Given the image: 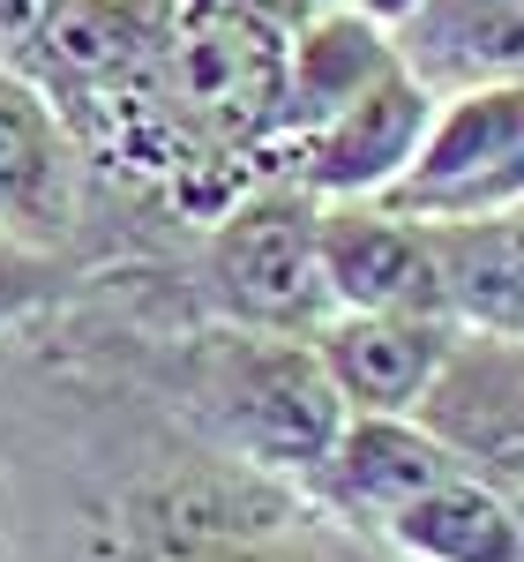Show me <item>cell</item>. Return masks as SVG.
I'll return each instance as SVG.
<instances>
[{
    "label": "cell",
    "mask_w": 524,
    "mask_h": 562,
    "mask_svg": "<svg viewBox=\"0 0 524 562\" xmlns=\"http://www.w3.org/2000/svg\"><path fill=\"white\" fill-rule=\"evenodd\" d=\"M90 562H383L375 540L322 518L300 487L210 450L180 420V450L135 473L90 540Z\"/></svg>",
    "instance_id": "obj_1"
},
{
    "label": "cell",
    "mask_w": 524,
    "mask_h": 562,
    "mask_svg": "<svg viewBox=\"0 0 524 562\" xmlns=\"http://www.w3.org/2000/svg\"><path fill=\"white\" fill-rule=\"evenodd\" d=\"M173 413L210 450L285 480V487H300L322 465L330 435L345 420V405L322 383L307 338H262V330H225V323H210L203 338L180 346Z\"/></svg>",
    "instance_id": "obj_2"
},
{
    "label": "cell",
    "mask_w": 524,
    "mask_h": 562,
    "mask_svg": "<svg viewBox=\"0 0 524 562\" xmlns=\"http://www.w3.org/2000/svg\"><path fill=\"white\" fill-rule=\"evenodd\" d=\"M315 195L293 180H248L232 203L210 211L203 248H195V293L225 330H262V338H307L330 301L315 270Z\"/></svg>",
    "instance_id": "obj_3"
},
{
    "label": "cell",
    "mask_w": 524,
    "mask_h": 562,
    "mask_svg": "<svg viewBox=\"0 0 524 562\" xmlns=\"http://www.w3.org/2000/svg\"><path fill=\"white\" fill-rule=\"evenodd\" d=\"M166 23H173V0H38L23 38L8 45V68H23L53 98L76 150L90 158V143L143 90Z\"/></svg>",
    "instance_id": "obj_4"
},
{
    "label": "cell",
    "mask_w": 524,
    "mask_h": 562,
    "mask_svg": "<svg viewBox=\"0 0 524 562\" xmlns=\"http://www.w3.org/2000/svg\"><path fill=\"white\" fill-rule=\"evenodd\" d=\"M375 203L412 217V225L517 211L524 203V83L435 98L405 173Z\"/></svg>",
    "instance_id": "obj_5"
},
{
    "label": "cell",
    "mask_w": 524,
    "mask_h": 562,
    "mask_svg": "<svg viewBox=\"0 0 524 562\" xmlns=\"http://www.w3.org/2000/svg\"><path fill=\"white\" fill-rule=\"evenodd\" d=\"M412 428L435 442L449 465L494 480L502 495L524 487V352L517 338L457 330L435 360L428 390L412 397Z\"/></svg>",
    "instance_id": "obj_6"
},
{
    "label": "cell",
    "mask_w": 524,
    "mask_h": 562,
    "mask_svg": "<svg viewBox=\"0 0 524 562\" xmlns=\"http://www.w3.org/2000/svg\"><path fill=\"white\" fill-rule=\"evenodd\" d=\"M428 105H435V98L390 68L383 83H367L345 113H330L322 128L277 143V150L262 158V180H293L315 203H375V195L405 173L412 143L428 128Z\"/></svg>",
    "instance_id": "obj_7"
},
{
    "label": "cell",
    "mask_w": 524,
    "mask_h": 562,
    "mask_svg": "<svg viewBox=\"0 0 524 562\" xmlns=\"http://www.w3.org/2000/svg\"><path fill=\"white\" fill-rule=\"evenodd\" d=\"M83 150L68 121L53 113L23 68L0 60V233L15 240H38V248H68V225H76V180H83Z\"/></svg>",
    "instance_id": "obj_8"
},
{
    "label": "cell",
    "mask_w": 524,
    "mask_h": 562,
    "mask_svg": "<svg viewBox=\"0 0 524 562\" xmlns=\"http://www.w3.org/2000/svg\"><path fill=\"white\" fill-rule=\"evenodd\" d=\"M442 315H397V307H338L307 330V352L322 368V383L338 390L345 413H412V397L428 390L435 360L449 352Z\"/></svg>",
    "instance_id": "obj_9"
},
{
    "label": "cell",
    "mask_w": 524,
    "mask_h": 562,
    "mask_svg": "<svg viewBox=\"0 0 524 562\" xmlns=\"http://www.w3.org/2000/svg\"><path fill=\"white\" fill-rule=\"evenodd\" d=\"M383 38L397 76L428 98L494 90L524 76V0H412Z\"/></svg>",
    "instance_id": "obj_10"
},
{
    "label": "cell",
    "mask_w": 524,
    "mask_h": 562,
    "mask_svg": "<svg viewBox=\"0 0 524 562\" xmlns=\"http://www.w3.org/2000/svg\"><path fill=\"white\" fill-rule=\"evenodd\" d=\"M428 240V301L449 330L524 338V217H442L420 225Z\"/></svg>",
    "instance_id": "obj_11"
},
{
    "label": "cell",
    "mask_w": 524,
    "mask_h": 562,
    "mask_svg": "<svg viewBox=\"0 0 524 562\" xmlns=\"http://www.w3.org/2000/svg\"><path fill=\"white\" fill-rule=\"evenodd\" d=\"M315 270L322 301L338 307H397V315H435L428 301V240L412 217L383 203H322L315 211Z\"/></svg>",
    "instance_id": "obj_12"
},
{
    "label": "cell",
    "mask_w": 524,
    "mask_h": 562,
    "mask_svg": "<svg viewBox=\"0 0 524 562\" xmlns=\"http://www.w3.org/2000/svg\"><path fill=\"white\" fill-rule=\"evenodd\" d=\"M375 548L397 562H524V510L494 480L449 465L375 525Z\"/></svg>",
    "instance_id": "obj_13"
},
{
    "label": "cell",
    "mask_w": 524,
    "mask_h": 562,
    "mask_svg": "<svg viewBox=\"0 0 524 562\" xmlns=\"http://www.w3.org/2000/svg\"><path fill=\"white\" fill-rule=\"evenodd\" d=\"M397 60L390 38L375 23H360L345 8H307L293 53H285V83H277V121H270V150L293 143V135L322 128L330 113H345L367 83H383Z\"/></svg>",
    "instance_id": "obj_14"
},
{
    "label": "cell",
    "mask_w": 524,
    "mask_h": 562,
    "mask_svg": "<svg viewBox=\"0 0 524 562\" xmlns=\"http://www.w3.org/2000/svg\"><path fill=\"white\" fill-rule=\"evenodd\" d=\"M68 293H76V256L0 233V338L23 330V323H38V315H53Z\"/></svg>",
    "instance_id": "obj_15"
},
{
    "label": "cell",
    "mask_w": 524,
    "mask_h": 562,
    "mask_svg": "<svg viewBox=\"0 0 524 562\" xmlns=\"http://www.w3.org/2000/svg\"><path fill=\"white\" fill-rule=\"evenodd\" d=\"M307 8H345V15H360V23L390 31V23L405 15V8H412V0H307Z\"/></svg>",
    "instance_id": "obj_16"
}]
</instances>
